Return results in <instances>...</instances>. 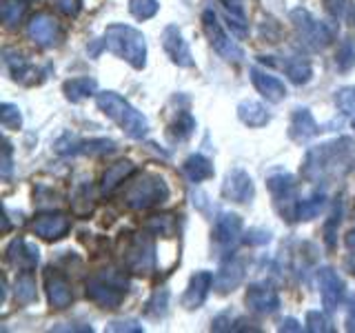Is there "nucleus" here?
I'll return each instance as SVG.
<instances>
[{"mask_svg":"<svg viewBox=\"0 0 355 333\" xmlns=\"http://www.w3.org/2000/svg\"><path fill=\"white\" fill-rule=\"evenodd\" d=\"M355 149L353 138H336L318 147H311L302 162V178L309 182H320L347 169Z\"/></svg>","mask_w":355,"mask_h":333,"instance_id":"obj_1","label":"nucleus"},{"mask_svg":"<svg viewBox=\"0 0 355 333\" xmlns=\"http://www.w3.org/2000/svg\"><path fill=\"white\" fill-rule=\"evenodd\" d=\"M105 49L118 58L127 60L133 69H144L147 67V38L131 25H109L105 29Z\"/></svg>","mask_w":355,"mask_h":333,"instance_id":"obj_2","label":"nucleus"},{"mask_svg":"<svg viewBox=\"0 0 355 333\" xmlns=\"http://www.w3.org/2000/svg\"><path fill=\"white\" fill-rule=\"evenodd\" d=\"M98 109L105 116H109L116 125L127 133L133 140H142L149 133V120L144 118L136 107L129 105V100H125L116 92H98L96 94Z\"/></svg>","mask_w":355,"mask_h":333,"instance_id":"obj_3","label":"nucleus"},{"mask_svg":"<svg viewBox=\"0 0 355 333\" xmlns=\"http://www.w3.org/2000/svg\"><path fill=\"white\" fill-rule=\"evenodd\" d=\"M127 287H129V282H127L125 273L109 269V271L96 273L89 278L85 293L100 309H118L122 305V300H125Z\"/></svg>","mask_w":355,"mask_h":333,"instance_id":"obj_4","label":"nucleus"},{"mask_svg":"<svg viewBox=\"0 0 355 333\" xmlns=\"http://www.w3.org/2000/svg\"><path fill=\"white\" fill-rule=\"evenodd\" d=\"M169 200V185L155 173H142L138 180L129 182L125 191V205L133 211H147Z\"/></svg>","mask_w":355,"mask_h":333,"instance_id":"obj_5","label":"nucleus"},{"mask_svg":"<svg viewBox=\"0 0 355 333\" xmlns=\"http://www.w3.org/2000/svg\"><path fill=\"white\" fill-rule=\"evenodd\" d=\"M266 187H269V194H271L273 207L277 209V214L288 222H295L297 220V205H300L295 178L291 173L277 171V173H271L269 178H266Z\"/></svg>","mask_w":355,"mask_h":333,"instance_id":"obj_6","label":"nucleus"},{"mask_svg":"<svg viewBox=\"0 0 355 333\" xmlns=\"http://www.w3.org/2000/svg\"><path fill=\"white\" fill-rule=\"evenodd\" d=\"M202 27H205V33L211 42V47H214L222 58L225 60H233V62H240L244 58V49L236 40L229 38V33L225 31V27L220 25V20L216 16L214 9H205L202 11Z\"/></svg>","mask_w":355,"mask_h":333,"instance_id":"obj_7","label":"nucleus"},{"mask_svg":"<svg viewBox=\"0 0 355 333\" xmlns=\"http://www.w3.org/2000/svg\"><path fill=\"white\" fill-rule=\"evenodd\" d=\"M291 22L295 25L300 38H302L304 44H306V47H311V49L322 51V49H327L329 44L333 42L331 29L324 25V22L315 20L306 9H293L291 11Z\"/></svg>","mask_w":355,"mask_h":333,"instance_id":"obj_8","label":"nucleus"},{"mask_svg":"<svg viewBox=\"0 0 355 333\" xmlns=\"http://www.w3.org/2000/svg\"><path fill=\"white\" fill-rule=\"evenodd\" d=\"M62 33L64 31L60 27V22L51 14H47V11H38L27 22V36L36 44H40V47H53V44H58L62 40Z\"/></svg>","mask_w":355,"mask_h":333,"instance_id":"obj_9","label":"nucleus"},{"mask_svg":"<svg viewBox=\"0 0 355 333\" xmlns=\"http://www.w3.org/2000/svg\"><path fill=\"white\" fill-rule=\"evenodd\" d=\"M318 287H320V296H322V305L327 311H336L338 307L344 305V298H347V284L340 278V273L331 266H320L318 269Z\"/></svg>","mask_w":355,"mask_h":333,"instance_id":"obj_10","label":"nucleus"},{"mask_svg":"<svg viewBox=\"0 0 355 333\" xmlns=\"http://www.w3.org/2000/svg\"><path fill=\"white\" fill-rule=\"evenodd\" d=\"M125 264L131 273L147 275L153 271V242L149 236H133L125 247Z\"/></svg>","mask_w":355,"mask_h":333,"instance_id":"obj_11","label":"nucleus"},{"mask_svg":"<svg viewBox=\"0 0 355 333\" xmlns=\"http://www.w3.org/2000/svg\"><path fill=\"white\" fill-rule=\"evenodd\" d=\"M222 196L231 200V203H240V205L251 203L255 196L251 176L244 169H231L225 178V182H222Z\"/></svg>","mask_w":355,"mask_h":333,"instance_id":"obj_12","label":"nucleus"},{"mask_svg":"<svg viewBox=\"0 0 355 333\" xmlns=\"http://www.w3.org/2000/svg\"><path fill=\"white\" fill-rule=\"evenodd\" d=\"M162 49L171 58V62L178 65V67H187V69H189V67L196 65L191 49H189L187 40L182 38L180 29H178L175 25L164 27V31H162Z\"/></svg>","mask_w":355,"mask_h":333,"instance_id":"obj_13","label":"nucleus"},{"mask_svg":"<svg viewBox=\"0 0 355 333\" xmlns=\"http://www.w3.org/2000/svg\"><path fill=\"white\" fill-rule=\"evenodd\" d=\"M44 289H47V298H49V305L53 309H67L73 302V291H71V284L67 280V275L60 273L58 269L49 266L44 271Z\"/></svg>","mask_w":355,"mask_h":333,"instance_id":"obj_14","label":"nucleus"},{"mask_svg":"<svg viewBox=\"0 0 355 333\" xmlns=\"http://www.w3.org/2000/svg\"><path fill=\"white\" fill-rule=\"evenodd\" d=\"M244 300H247V307L253 314H260V316H271L280 309V296H277V291L269 284H251L247 289Z\"/></svg>","mask_w":355,"mask_h":333,"instance_id":"obj_15","label":"nucleus"},{"mask_svg":"<svg viewBox=\"0 0 355 333\" xmlns=\"http://www.w3.org/2000/svg\"><path fill=\"white\" fill-rule=\"evenodd\" d=\"M71 229V222L62 214H40L31 220V231L42 240H60Z\"/></svg>","mask_w":355,"mask_h":333,"instance_id":"obj_16","label":"nucleus"},{"mask_svg":"<svg viewBox=\"0 0 355 333\" xmlns=\"http://www.w3.org/2000/svg\"><path fill=\"white\" fill-rule=\"evenodd\" d=\"M242 236V218L238 214L222 211L216 218L214 225V242L220 249H231Z\"/></svg>","mask_w":355,"mask_h":333,"instance_id":"obj_17","label":"nucleus"},{"mask_svg":"<svg viewBox=\"0 0 355 333\" xmlns=\"http://www.w3.org/2000/svg\"><path fill=\"white\" fill-rule=\"evenodd\" d=\"M211 287H214V273H211V271H196L191 275V280H189L187 291L180 298L182 307L184 309L202 307L207 296H209V291H211Z\"/></svg>","mask_w":355,"mask_h":333,"instance_id":"obj_18","label":"nucleus"},{"mask_svg":"<svg viewBox=\"0 0 355 333\" xmlns=\"http://www.w3.org/2000/svg\"><path fill=\"white\" fill-rule=\"evenodd\" d=\"M114 149V142L105 140V138H96V140H78L76 136H64L55 142V151L62 153V155H78V153H107Z\"/></svg>","mask_w":355,"mask_h":333,"instance_id":"obj_19","label":"nucleus"},{"mask_svg":"<svg viewBox=\"0 0 355 333\" xmlns=\"http://www.w3.org/2000/svg\"><path fill=\"white\" fill-rule=\"evenodd\" d=\"M249 76H251L253 87L258 89V94L264 100H269V103H282V100L286 98V87L280 78L266 74V71L258 69V67H251Z\"/></svg>","mask_w":355,"mask_h":333,"instance_id":"obj_20","label":"nucleus"},{"mask_svg":"<svg viewBox=\"0 0 355 333\" xmlns=\"http://www.w3.org/2000/svg\"><path fill=\"white\" fill-rule=\"evenodd\" d=\"M7 260L20 271H33V266L40 260V251L38 247H33L31 242L22 238H14L7 247Z\"/></svg>","mask_w":355,"mask_h":333,"instance_id":"obj_21","label":"nucleus"},{"mask_svg":"<svg viewBox=\"0 0 355 333\" xmlns=\"http://www.w3.org/2000/svg\"><path fill=\"white\" fill-rule=\"evenodd\" d=\"M320 133V125L315 122L313 114L309 109H295L291 116V125H288V136L295 142H306L315 138Z\"/></svg>","mask_w":355,"mask_h":333,"instance_id":"obj_22","label":"nucleus"},{"mask_svg":"<svg viewBox=\"0 0 355 333\" xmlns=\"http://www.w3.org/2000/svg\"><path fill=\"white\" fill-rule=\"evenodd\" d=\"M133 173H136V164H133V162H129V160H118V162H114L105 171V176H103L100 194H103V196H111L118 187L125 185Z\"/></svg>","mask_w":355,"mask_h":333,"instance_id":"obj_23","label":"nucleus"},{"mask_svg":"<svg viewBox=\"0 0 355 333\" xmlns=\"http://www.w3.org/2000/svg\"><path fill=\"white\" fill-rule=\"evenodd\" d=\"M242 280H244V262L238 258H229L220 266V271L214 275V284L220 293L233 291Z\"/></svg>","mask_w":355,"mask_h":333,"instance_id":"obj_24","label":"nucleus"},{"mask_svg":"<svg viewBox=\"0 0 355 333\" xmlns=\"http://www.w3.org/2000/svg\"><path fill=\"white\" fill-rule=\"evenodd\" d=\"M238 118L251 129H260L264 125H269L271 114L266 111V107L258 100H242L238 105Z\"/></svg>","mask_w":355,"mask_h":333,"instance_id":"obj_25","label":"nucleus"},{"mask_svg":"<svg viewBox=\"0 0 355 333\" xmlns=\"http://www.w3.org/2000/svg\"><path fill=\"white\" fill-rule=\"evenodd\" d=\"M182 171H184V176L189 178V180L196 182V185L209 180V178H214V173H216L214 164H211V160L202 153L189 155V158L184 160V164H182Z\"/></svg>","mask_w":355,"mask_h":333,"instance_id":"obj_26","label":"nucleus"},{"mask_svg":"<svg viewBox=\"0 0 355 333\" xmlns=\"http://www.w3.org/2000/svg\"><path fill=\"white\" fill-rule=\"evenodd\" d=\"M62 92L64 96L71 100V103H83V100L92 98L98 94V83L94 78L89 76H80V78H71L62 85Z\"/></svg>","mask_w":355,"mask_h":333,"instance_id":"obj_27","label":"nucleus"},{"mask_svg":"<svg viewBox=\"0 0 355 333\" xmlns=\"http://www.w3.org/2000/svg\"><path fill=\"white\" fill-rule=\"evenodd\" d=\"M94 207H96V191H94L92 185L85 182L76 189V194L71 198V211L78 218H85V216L92 214Z\"/></svg>","mask_w":355,"mask_h":333,"instance_id":"obj_28","label":"nucleus"},{"mask_svg":"<svg viewBox=\"0 0 355 333\" xmlns=\"http://www.w3.org/2000/svg\"><path fill=\"white\" fill-rule=\"evenodd\" d=\"M144 229H147L151 236H160V238H171L175 236L178 229V220L173 214H155L147 222H144Z\"/></svg>","mask_w":355,"mask_h":333,"instance_id":"obj_29","label":"nucleus"},{"mask_svg":"<svg viewBox=\"0 0 355 333\" xmlns=\"http://www.w3.org/2000/svg\"><path fill=\"white\" fill-rule=\"evenodd\" d=\"M14 296L18 305H31L38 298L36 291V278L31 275V271H20L14 284Z\"/></svg>","mask_w":355,"mask_h":333,"instance_id":"obj_30","label":"nucleus"},{"mask_svg":"<svg viewBox=\"0 0 355 333\" xmlns=\"http://www.w3.org/2000/svg\"><path fill=\"white\" fill-rule=\"evenodd\" d=\"M282 69L286 71V76L291 78V83L295 85H306L313 76V69H311V62L300 58V56H293V58H286L282 62Z\"/></svg>","mask_w":355,"mask_h":333,"instance_id":"obj_31","label":"nucleus"},{"mask_svg":"<svg viewBox=\"0 0 355 333\" xmlns=\"http://www.w3.org/2000/svg\"><path fill=\"white\" fill-rule=\"evenodd\" d=\"M7 67H9V71L11 76H14V80H18L20 85H33L36 83V67L25 62L20 58V56H9L7 53V58H5Z\"/></svg>","mask_w":355,"mask_h":333,"instance_id":"obj_32","label":"nucleus"},{"mask_svg":"<svg viewBox=\"0 0 355 333\" xmlns=\"http://www.w3.org/2000/svg\"><path fill=\"white\" fill-rule=\"evenodd\" d=\"M225 9H227L229 27L236 31L238 36H247V33H249V22H247V16H244L242 0H225Z\"/></svg>","mask_w":355,"mask_h":333,"instance_id":"obj_33","label":"nucleus"},{"mask_svg":"<svg viewBox=\"0 0 355 333\" xmlns=\"http://www.w3.org/2000/svg\"><path fill=\"white\" fill-rule=\"evenodd\" d=\"M327 207V194L324 191H315L309 198L300 200L297 205V220H313L320 216V211Z\"/></svg>","mask_w":355,"mask_h":333,"instance_id":"obj_34","label":"nucleus"},{"mask_svg":"<svg viewBox=\"0 0 355 333\" xmlns=\"http://www.w3.org/2000/svg\"><path fill=\"white\" fill-rule=\"evenodd\" d=\"M196 129V120L193 116L189 114V111H182V114H178V118L171 122V127H169V138L173 142H184L191 138V133Z\"/></svg>","mask_w":355,"mask_h":333,"instance_id":"obj_35","label":"nucleus"},{"mask_svg":"<svg viewBox=\"0 0 355 333\" xmlns=\"http://www.w3.org/2000/svg\"><path fill=\"white\" fill-rule=\"evenodd\" d=\"M27 11V0H3L0 3V18L7 27H16Z\"/></svg>","mask_w":355,"mask_h":333,"instance_id":"obj_36","label":"nucleus"},{"mask_svg":"<svg viewBox=\"0 0 355 333\" xmlns=\"http://www.w3.org/2000/svg\"><path fill=\"white\" fill-rule=\"evenodd\" d=\"M166 311H169V289H155L153 296L149 298L147 302V309H144V314L149 318H164Z\"/></svg>","mask_w":355,"mask_h":333,"instance_id":"obj_37","label":"nucleus"},{"mask_svg":"<svg viewBox=\"0 0 355 333\" xmlns=\"http://www.w3.org/2000/svg\"><path fill=\"white\" fill-rule=\"evenodd\" d=\"M340 220H342V203L338 200L336 207H333L331 211V216L327 220V225H324V242H327V249H336V244H338V227H340Z\"/></svg>","mask_w":355,"mask_h":333,"instance_id":"obj_38","label":"nucleus"},{"mask_svg":"<svg viewBox=\"0 0 355 333\" xmlns=\"http://www.w3.org/2000/svg\"><path fill=\"white\" fill-rule=\"evenodd\" d=\"M160 3L158 0H129V11L133 14V18L138 20H149L158 14Z\"/></svg>","mask_w":355,"mask_h":333,"instance_id":"obj_39","label":"nucleus"},{"mask_svg":"<svg viewBox=\"0 0 355 333\" xmlns=\"http://www.w3.org/2000/svg\"><path fill=\"white\" fill-rule=\"evenodd\" d=\"M0 122H3V127H5V129H9V131L20 129V125H22L20 109H18L16 105L3 103V105H0Z\"/></svg>","mask_w":355,"mask_h":333,"instance_id":"obj_40","label":"nucleus"},{"mask_svg":"<svg viewBox=\"0 0 355 333\" xmlns=\"http://www.w3.org/2000/svg\"><path fill=\"white\" fill-rule=\"evenodd\" d=\"M336 65L340 71H349L355 67V44L351 40H344L336 53Z\"/></svg>","mask_w":355,"mask_h":333,"instance_id":"obj_41","label":"nucleus"},{"mask_svg":"<svg viewBox=\"0 0 355 333\" xmlns=\"http://www.w3.org/2000/svg\"><path fill=\"white\" fill-rule=\"evenodd\" d=\"M304 325H306V331H311V333H331L333 331L331 320L322 314V311H309Z\"/></svg>","mask_w":355,"mask_h":333,"instance_id":"obj_42","label":"nucleus"},{"mask_svg":"<svg viewBox=\"0 0 355 333\" xmlns=\"http://www.w3.org/2000/svg\"><path fill=\"white\" fill-rule=\"evenodd\" d=\"M336 105L342 114H355V87H344L336 94Z\"/></svg>","mask_w":355,"mask_h":333,"instance_id":"obj_43","label":"nucleus"},{"mask_svg":"<svg viewBox=\"0 0 355 333\" xmlns=\"http://www.w3.org/2000/svg\"><path fill=\"white\" fill-rule=\"evenodd\" d=\"M242 318H238V316H233L231 311H225V314H220L216 320H214V325H211V329L214 331H238L240 327L238 325H242Z\"/></svg>","mask_w":355,"mask_h":333,"instance_id":"obj_44","label":"nucleus"},{"mask_svg":"<svg viewBox=\"0 0 355 333\" xmlns=\"http://www.w3.org/2000/svg\"><path fill=\"white\" fill-rule=\"evenodd\" d=\"M107 331H111V333H118V331L140 333V331H144V329H142V325H138L136 320H116V322H109V325H107Z\"/></svg>","mask_w":355,"mask_h":333,"instance_id":"obj_45","label":"nucleus"},{"mask_svg":"<svg viewBox=\"0 0 355 333\" xmlns=\"http://www.w3.org/2000/svg\"><path fill=\"white\" fill-rule=\"evenodd\" d=\"M53 5L58 7V11H62L64 16L76 18L78 14H80L83 0H53Z\"/></svg>","mask_w":355,"mask_h":333,"instance_id":"obj_46","label":"nucleus"},{"mask_svg":"<svg viewBox=\"0 0 355 333\" xmlns=\"http://www.w3.org/2000/svg\"><path fill=\"white\" fill-rule=\"evenodd\" d=\"M269 240H271V233L262 229H249L244 233V242L247 244H266Z\"/></svg>","mask_w":355,"mask_h":333,"instance_id":"obj_47","label":"nucleus"},{"mask_svg":"<svg viewBox=\"0 0 355 333\" xmlns=\"http://www.w3.org/2000/svg\"><path fill=\"white\" fill-rule=\"evenodd\" d=\"M11 173V144L5 142V155H3V178H9Z\"/></svg>","mask_w":355,"mask_h":333,"instance_id":"obj_48","label":"nucleus"},{"mask_svg":"<svg viewBox=\"0 0 355 333\" xmlns=\"http://www.w3.org/2000/svg\"><path fill=\"white\" fill-rule=\"evenodd\" d=\"M280 331H302V325H300L297 320H293V318H286V320H282V325H280Z\"/></svg>","mask_w":355,"mask_h":333,"instance_id":"obj_49","label":"nucleus"},{"mask_svg":"<svg viewBox=\"0 0 355 333\" xmlns=\"http://www.w3.org/2000/svg\"><path fill=\"white\" fill-rule=\"evenodd\" d=\"M327 5L336 16H342L344 9H347V3H344V0H327Z\"/></svg>","mask_w":355,"mask_h":333,"instance_id":"obj_50","label":"nucleus"},{"mask_svg":"<svg viewBox=\"0 0 355 333\" xmlns=\"http://www.w3.org/2000/svg\"><path fill=\"white\" fill-rule=\"evenodd\" d=\"M344 244H347V249H349V251L355 253V227L347 233V236H344Z\"/></svg>","mask_w":355,"mask_h":333,"instance_id":"obj_51","label":"nucleus"},{"mask_svg":"<svg viewBox=\"0 0 355 333\" xmlns=\"http://www.w3.org/2000/svg\"><path fill=\"white\" fill-rule=\"evenodd\" d=\"M347 329H349V331H355V305L351 307L349 316H347Z\"/></svg>","mask_w":355,"mask_h":333,"instance_id":"obj_52","label":"nucleus"},{"mask_svg":"<svg viewBox=\"0 0 355 333\" xmlns=\"http://www.w3.org/2000/svg\"><path fill=\"white\" fill-rule=\"evenodd\" d=\"M347 264H349V269H351V273L355 275V258H351V260H349Z\"/></svg>","mask_w":355,"mask_h":333,"instance_id":"obj_53","label":"nucleus"},{"mask_svg":"<svg viewBox=\"0 0 355 333\" xmlns=\"http://www.w3.org/2000/svg\"><path fill=\"white\" fill-rule=\"evenodd\" d=\"M351 125H353V129H355V116H353V122H351Z\"/></svg>","mask_w":355,"mask_h":333,"instance_id":"obj_54","label":"nucleus"}]
</instances>
